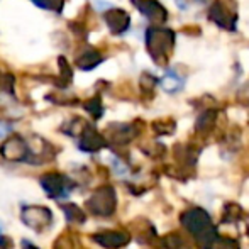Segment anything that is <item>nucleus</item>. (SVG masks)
<instances>
[{
  "mask_svg": "<svg viewBox=\"0 0 249 249\" xmlns=\"http://www.w3.org/2000/svg\"><path fill=\"white\" fill-rule=\"evenodd\" d=\"M181 224L183 227L195 237L197 244L202 249H213L215 243L219 241L215 227L212 226L209 213L202 209H192L181 215Z\"/></svg>",
  "mask_w": 249,
  "mask_h": 249,
  "instance_id": "1",
  "label": "nucleus"
},
{
  "mask_svg": "<svg viewBox=\"0 0 249 249\" xmlns=\"http://www.w3.org/2000/svg\"><path fill=\"white\" fill-rule=\"evenodd\" d=\"M175 34L171 29L163 27H149L146 31V46L154 63L164 65L170 58V51L173 50Z\"/></svg>",
  "mask_w": 249,
  "mask_h": 249,
  "instance_id": "2",
  "label": "nucleus"
},
{
  "mask_svg": "<svg viewBox=\"0 0 249 249\" xmlns=\"http://www.w3.org/2000/svg\"><path fill=\"white\" fill-rule=\"evenodd\" d=\"M117 207V195H115L114 187L110 185H104V187L97 188L92 194V197L87 200V209L99 217H108L115 212Z\"/></svg>",
  "mask_w": 249,
  "mask_h": 249,
  "instance_id": "3",
  "label": "nucleus"
},
{
  "mask_svg": "<svg viewBox=\"0 0 249 249\" xmlns=\"http://www.w3.org/2000/svg\"><path fill=\"white\" fill-rule=\"evenodd\" d=\"M41 187L43 190L50 195L51 198H66L70 195V192L73 190L75 183L70 180L66 175H61V173H46L41 177L39 180Z\"/></svg>",
  "mask_w": 249,
  "mask_h": 249,
  "instance_id": "4",
  "label": "nucleus"
},
{
  "mask_svg": "<svg viewBox=\"0 0 249 249\" xmlns=\"http://www.w3.org/2000/svg\"><path fill=\"white\" fill-rule=\"evenodd\" d=\"M20 219H22V222L26 224L27 227L41 232V231L48 229V227L51 226L53 213L50 209H46V207L26 205L22 209V213H20Z\"/></svg>",
  "mask_w": 249,
  "mask_h": 249,
  "instance_id": "5",
  "label": "nucleus"
},
{
  "mask_svg": "<svg viewBox=\"0 0 249 249\" xmlns=\"http://www.w3.org/2000/svg\"><path fill=\"white\" fill-rule=\"evenodd\" d=\"M132 3L142 16H146L153 22L161 24L168 19V10L158 0H132Z\"/></svg>",
  "mask_w": 249,
  "mask_h": 249,
  "instance_id": "6",
  "label": "nucleus"
},
{
  "mask_svg": "<svg viewBox=\"0 0 249 249\" xmlns=\"http://www.w3.org/2000/svg\"><path fill=\"white\" fill-rule=\"evenodd\" d=\"M92 239L105 249H121L127 246L129 234L122 232V231H104V232L93 234Z\"/></svg>",
  "mask_w": 249,
  "mask_h": 249,
  "instance_id": "7",
  "label": "nucleus"
},
{
  "mask_svg": "<svg viewBox=\"0 0 249 249\" xmlns=\"http://www.w3.org/2000/svg\"><path fill=\"white\" fill-rule=\"evenodd\" d=\"M104 19L107 22L108 29L114 34H122L131 26V16L122 9H110L104 14Z\"/></svg>",
  "mask_w": 249,
  "mask_h": 249,
  "instance_id": "8",
  "label": "nucleus"
},
{
  "mask_svg": "<svg viewBox=\"0 0 249 249\" xmlns=\"http://www.w3.org/2000/svg\"><path fill=\"white\" fill-rule=\"evenodd\" d=\"M209 16H210V19L219 27H222V29H227V31L236 29V16H232L219 0H215V2L210 5Z\"/></svg>",
  "mask_w": 249,
  "mask_h": 249,
  "instance_id": "9",
  "label": "nucleus"
},
{
  "mask_svg": "<svg viewBox=\"0 0 249 249\" xmlns=\"http://www.w3.org/2000/svg\"><path fill=\"white\" fill-rule=\"evenodd\" d=\"M78 146L82 151H87V153H95L102 148L107 146V141L105 138L97 132L93 127H85L80 134V141H78Z\"/></svg>",
  "mask_w": 249,
  "mask_h": 249,
  "instance_id": "10",
  "label": "nucleus"
},
{
  "mask_svg": "<svg viewBox=\"0 0 249 249\" xmlns=\"http://www.w3.org/2000/svg\"><path fill=\"white\" fill-rule=\"evenodd\" d=\"M0 153L5 160H12V161H19L24 160L27 156V146L26 142L20 138H10L5 144L0 148Z\"/></svg>",
  "mask_w": 249,
  "mask_h": 249,
  "instance_id": "11",
  "label": "nucleus"
},
{
  "mask_svg": "<svg viewBox=\"0 0 249 249\" xmlns=\"http://www.w3.org/2000/svg\"><path fill=\"white\" fill-rule=\"evenodd\" d=\"M102 61H104V58H102L100 53L92 50V51L83 53V54L76 59V66H78L80 70H83V71H89V70H93L95 66H99Z\"/></svg>",
  "mask_w": 249,
  "mask_h": 249,
  "instance_id": "12",
  "label": "nucleus"
},
{
  "mask_svg": "<svg viewBox=\"0 0 249 249\" xmlns=\"http://www.w3.org/2000/svg\"><path fill=\"white\" fill-rule=\"evenodd\" d=\"M217 121V110H205L203 114L198 115L197 124H195V129L198 132H210L215 125Z\"/></svg>",
  "mask_w": 249,
  "mask_h": 249,
  "instance_id": "13",
  "label": "nucleus"
},
{
  "mask_svg": "<svg viewBox=\"0 0 249 249\" xmlns=\"http://www.w3.org/2000/svg\"><path fill=\"white\" fill-rule=\"evenodd\" d=\"M63 212H65V217L68 219V222H85V212H82L78 205L75 203H66L63 207Z\"/></svg>",
  "mask_w": 249,
  "mask_h": 249,
  "instance_id": "14",
  "label": "nucleus"
},
{
  "mask_svg": "<svg viewBox=\"0 0 249 249\" xmlns=\"http://www.w3.org/2000/svg\"><path fill=\"white\" fill-rule=\"evenodd\" d=\"M163 244L166 249H190L188 243L178 232H170L168 236H164Z\"/></svg>",
  "mask_w": 249,
  "mask_h": 249,
  "instance_id": "15",
  "label": "nucleus"
},
{
  "mask_svg": "<svg viewBox=\"0 0 249 249\" xmlns=\"http://www.w3.org/2000/svg\"><path fill=\"white\" fill-rule=\"evenodd\" d=\"M33 2L34 5L41 7V9L53 10V12H61L65 0H33Z\"/></svg>",
  "mask_w": 249,
  "mask_h": 249,
  "instance_id": "16",
  "label": "nucleus"
},
{
  "mask_svg": "<svg viewBox=\"0 0 249 249\" xmlns=\"http://www.w3.org/2000/svg\"><path fill=\"white\" fill-rule=\"evenodd\" d=\"M85 108H87V112H89V114H92L95 119L102 117V114H104V107H102V102H100V99H97V97H95V99H90L89 102H87Z\"/></svg>",
  "mask_w": 249,
  "mask_h": 249,
  "instance_id": "17",
  "label": "nucleus"
},
{
  "mask_svg": "<svg viewBox=\"0 0 249 249\" xmlns=\"http://www.w3.org/2000/svg\"><path fill=\"white\" fill-rule=\"evenodd\" d=\"M132 138H134V132H131V127H129V125H121V131L114 132V141L121 142V144L131 141Z\"/></svg>",
  "mask_w": 249,
  "mask_h": 249,
  "instance_id": "18",
  "label": "nucleus"
},
{
  "mask_svg": "<svg viewBox=\"0 0 249 249\" xmlns=\"http://www.w3.org/2000/svg\"><path fill=\"white\" fill-rule=\"evenodd\" d=\"M163 87L166 92H177V90L181 89V80L178 78V76H175L173 73H170V75L164 78Z\"/></svg>",
  "mask_w": 249,
  "mask_h": 249,
  "instance_id": "19",
  "label": "nucleus"
},
{
  "mask_svg": "<svg viewBox=\"0 0 249 249\" xmlns=\"http://www.w3.org/2000/svg\"><path fill=\"white\" fill-rule=\"evenodd\" d=\"M9 131H10V125L5 124V122H0V138H3Z\"/></svg>",
  "mask_w": 249,
  "mask_h": 249,
  "instance_id": "20",
  "label": "nucleus"
},
{
  "mask_svg": "<svg viewBox=\"0 0 249 249\" xmlns=\"http://www.w3.org/2000/svg\"><path fill=\"white\" fill-rule=\"evenodd\" d=\"M22 249H39V248L34 246V244H31L29 241H22Z\"/></svg>",
  "mask_w": 249,
  "mask_h": 249,
  "instance_id": "21",
  "label": "nucleus"
},
{
  "mask_svg": "<svg viewBox=\"0 0 249 249\" xmlns=\"http://www.w3.org/2000/svg\"><path fill=\"white\" fill-rule=\"evenodd\" d=\"M0 232H2V226H0Z\"/></svg>",
  "mask_w": 249,
  "mask_h": 249,
  "instance_id": "22",
  "label": "nucleus"
}]
</instances>
